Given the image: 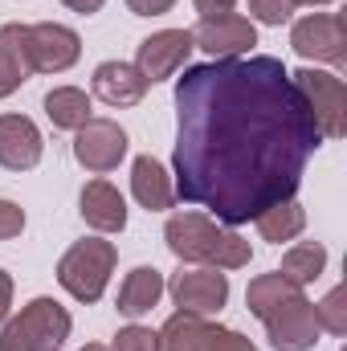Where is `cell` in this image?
<instances>
[{"label":"cell","mask_w":347,"mask_h":351,"mask_svg":"<svg viewBox=\"0 0 347 351\" xmlns=\"http://www.w3.org/2000/svg\"><path fill=\"white\" fill-rule=\"evenodd\" d=\"M74 160L94 176L115 172L127 160V131L115 119H86L74 131Z\"/></svg>","instance_id":"cell-12"},{"label":"cell","mask_w":347,"mask_h":351,"mask_svg":"<svg viewBox=\"0 0 347 351\" xmlns=\"http://www.w3.org/2000/svg\"><path fill=\"white\" fill-rule=\"evenodd\" d=\"M319 147L290 70L270 53L184 66L176 78V200L208 208L229 229L298 196Z\"/></svg>","instance_id":"cell-1"},{"label":"cell","mask_w":347,"mask_h":351,"mask_svg":"<svg viewBox=\"0 0 347 351\" xmlns=\"http://www.w3.org/2000/svg\"><path fill=\"white\" fill-rule=\"evenodd\" d=\"M25 233V208L0 196V241H12Z\"/></svg>","instance_id":"cell-27"},{"label":"cell","mask_w":347,"mask_h":351,"mask_svg":"<svg viewBox=\"0 0 347 351\" xmlns=\"http://www.w3.org/2000/svg\"><path fill=\"white\" fill-rule=\"evenodd\" d=\"M294 90L302 94L315 127L323 139H344L347 135V86L339 74L331 70H315V66H302L290 74Z\"/></svg>","instance_id":"cell-6"},{"label":"cell","mask_w":347,"mask_h":351,"mask_svg":"<svg viewBox=\"0 0 347 351\" xmlns=\"http://www.w3.org/2000/svg\"><path fill=\"white\" fill-rule=\"evenodd\" d=\"M323 269H327V250H323L319 241H298V245H290V250L282 254V265H278V274H282L290 286H298V290H307L311 282H319Z\"/></svg>","instance_id":"cell-21"},{"label":"cell","mask_w":347,"mask_h":351,"mask_svg":"<svg viewBox=\"0 0 347 351\" xmlns=\"http://www.w3.org/2000/svg\"><path fill=\"white\" fill-rule=\"evenodd\" d=\"M192 45L204 49L213 62H229V58H250L258 45V25L241 12H225V16H200L192 29Z\"/></svg>","instance_id":"cell-9"},{"label":"cell","mask_w":347,"mask_h":351,"mask_svg":"<svg viewBox=\"0 0 347 351\" xmlns=\"http://www.w3.org/2000/svg\"><path fill=\"white\" fill-rule=\"evenodd\" d=\"M115 262H119V250L115 241H102V237H82L74 241L62 262H58V286L74 298V302H98L110 274H115Z\"/></svg>","instance_id":"cell-4"},{"label":"cell","mask_w":347,"mask_h":351,"mask_svg":"<svg viewBox=\"0 0 347 351\" xmlns=\"http://www.w3.org/2000/svg\"><path fill=\"white\" fill-rule=\"evenodd\" d=\"M62 4H66L70 12H82V16H90V12H98L106 0H62Z\"/></svg>","instance_id":"cell-31"},{"label":"cell","mask_w":347,"mask_h":351,"mask_svg":"<svg viewBox=\"0 0 347 351\" xmlns=\"http://www.w3.org/2000/svg\"><path fill=\"white\" fill-rule=\"evenodd\" d=\"M172 294V302L188 315H221V306L229 302V274L225 269H213V265H180L172 274V282L164 286Z\"/></svg>","instance_id":"cell-8"},{"label":"cell","mask_w":347,"mask_h":351,"mask_svg":"<svg viewBox=\"0 0 347 351\" xmlns=\"http://www.w3.org/2000/svg\"><path fill=\"white\" fill-rule=\"evenodd\" d=\"M131 196L139 200V208L147 213H164L176 204V184L172 172L156 160V156H139L131 164Z\"/></svg>","instance_id":"cell-16"},{"label":"cell","mask_w":347,"mask_h":351,"mask_svg":"<svg viewBox=\"0 0 347 351\" xmlns=\"http://www.w3.org/2000/svg\"><path fill=\"white\" fill-rule=\"evenodd\" d=\"M45 156V139L29 114H0V168L29 172Z\"/></svg>","instance_id":"cell-13"},{"label":"cell","mask_w":347,"mask_h":351,"mask_svg":"<svg viewBox=\"0 0 347 351\" xmlns=\"http://www.w3.org/2000/svg\"><path fill=\"white\" fill-rule=\"evenodd\" d=\"M208 319L176 311L172 319L160 327V351H208Z\"/></svg>","instance_id":"cell-22"},{"label":"cell","mask_w":347,"mask_h":351,"mask_svg":"<svg viewBox=\"0 0 347 351\" xmlns=\"http://www.w3.org/2000/svg\"><path fill=\"white\" fill-rule=\"evenodd\" d=\"M290 49L307 62L347 66V16L344 12H307L290 25Z\"/></svg>","instance_id":"cell-7"},{"label":"cell","mask_w":347,"mask_h":351,"mask_svg":"<svg viewBox=\"0 0 347 351\" xmlns=\"http://www.w3.org/2000/svg\"><path fill=\"white\" fill-rule=\"evenodd\" d=\"M192 49H196V45H192V33H188V29H160V33H152V37L139 41L131 66L147 78V86H156V82L176 78V74L188 66Z\"/></svg>","instance_id":"cell-11"},{"label":"cell","mask_w":347,"mask_h":351,"mask_svg":"<svg viewBox=\"0 0 347 351\" xmlns=\"http://www.w3.org/2000/svg\"><path fill=\"white\" fill-rule=\"evenodd\" d=\"M192 4H196L200 16H225V12L237 8V0H192Z\"/></svg>","instance_id":"cell-29"},{"label":"cell","mask_w":347,"mask_h":351,"mask_svg":"<svg viewBox=\"0 0 347 351\" xmlns=\"http://www.w3.org/2000/svg\"><path fill=\"white\" fill-rule=\"evenodd\" d=\"M258 319L265 323V335H270V348L274 351H311L319 343L315 302L298 286H290L282 298H274Z\"/></svg>","instance_id":"cell-5"},{"label":"cell","mask_w":347,"mask_h":351,"mask_svg":"<svg viewBox=\"0 0 347 351\" xmlns=\"http://www.w3.org/2000/svg\"><path fill=\"white\" fill-rule=\"evenodd\" d=\"M127 8L135 16H164V12L176 8V0H127Z\"/></svg>","instance_id":"cell-28"},{"label":"cell","mask_w":347,"mask_h":351,"mask_svg":"<svg viewBox=\"0 0 347 351\" xmlns=\"http://www.w3.org/2000/svg\"><path fill=\"white\" fill-rule=\"evenodd\" d=\"M82 351H110V348H102V343H86Z\"/></svg>","instance_id":"cell-33"},{"label":"cell","mask_w":347,"mask_h":351,"mask_svg":"<svg viewBox=\"0 0 347 351\" xmlns=\"http://www.w3.org/2000/svg\"><path fill=\"white\" fill-rule=\"evenodd\" d=\"M294 0H250V12H254V21L261 25H274V29H282L290 16H294Z\"/></svg>","instance_id":"cell-25"},{"label":"cell","mask_w":347,"mask_h":351,"mask_svg":"<svg viewBox=\"0 0 347 351\" xmlns=\"http://www.w3.org/2000/svg\"><path fill=\"white\" fill-rule=\"evenodd\" d=\"M164 241L180 262L188 265H213V269H246L254 262V245L233 233L229 225L213 221L208 213H176L164 225Z\"/></svg>","instance_id":"cell-2"},{"label":"cell","mask_w":347,"mask_h":351,"mask_svg":"<svg viewBox=\"0 0 347 351\" xmlns=\"http://www.w3.org/2000/svg\"><path fill=\"white\" fill-rule=\"evenodd\" d=\"M25 29L29 25H21V21L0 25V102L8 94H16V90L29 82V74H33L29 45H25Z\"/></svg>","instance_id":"cell-18"},{"label":"cell","mask_w":347,"mask_h":351,"mask_svg":"<svg viewBox=\"0 0 347 351\" xmlns=\"http://www.w3.org/2000/svg\"><path fill=\"white\" fill-rule=\"evenodd\" d=\"M208 351H258L254 339H246L233 327H208Z\"/></svg>","instance_id":"cell-26"},{"label":"cell","mask_w":347,"mask_h":351,"mask_svg":"<svg viewBox=\"0 0 347 351\" xmlns=\"http://www.w3.org/2000/svg\"><path fill=\"white\" fill-rule=\"evenodd\" d=\"M254 225H258L261 241L282 245V241H294V237L307 229V208L290 196V200H278V204H270L265 213H258V217H254Z\"/></svg>","instance_id":"cell-19"},{"label":"cell","mask_w":347,"mask_h":351,"mask_svg":"<svg viewBox=\"0 0 347 351\" xmlns=\"http://www.w3.org/2000/svg\"><path fill=\"white\" fill-rule=\"evenodd\" d=\"M45 119H49L58 131H78L86 119H94L90 94L82 86H53L45 94Z\"/></svg>","instance_id":"cell-20"},{"label":"cell","mask_w":347,"mask_h":351,"mask_svg":"<svg viewBox=\"0 0 347 351\" xmlns=\"http://www.w3.org/2000/svg\"><path fill=\"white\" fill-rule=\"evenodd\" d=\"M74 331L70 311L41 294L33 302H25L8 323H0V351H58Z\"/></svg>","instance_id":"cell-3"},{"label":"cell","mask_w":347,"mask_h":351,"mask_svg":"<svg viewBox=\"0 0 347 351\" xmlns=\"http://www.w3.org/2000/svg\"><path fill=\"white\" fill-rule=\"evenodd\" d=\"M147 78L131 66V62H102L94 66V78H90V94L106 106H139L143 94H147Z\"/></svg>","instance_id":"cell-14"},{"label":"cell","mask_w":347,"mask_h":351,"mask_svg":"<svg viewBox=\"0 0 347 351\" xmlns=\"http://www.w3.org/2000/svg\"><path fill=\"white\" fill-rule=\"evenodd\" d=\"M110 351H160V331L131 323V327H123V331L115 335Z\"/></svg>","instance_id":"cell-24"},{"label":"cell","mask_w":347,"mask_h":351,"mask_svg":"<svg viewBox=\"0 0 347 351\" xmlns=\"http://www.w3.org/2000/svg\"><path fill=\"white\" fill-rule=\"evenodd\" d=\"M78 213L94 233H123L127 229V200L110 180H90L78 196Z\"/></svg>","instance_id":"cell-15"},{"label":"cell","mask_w":347,"mask_h":351,"mask_svg":"<svg viewBox=\"0 0 347 351\" xmlns=\"http://www.w3.org/2000/svg\"><path fill=\"white\" fill-rule=\"evenodd\" d=\"M164 274L156 269V265H135L127 278H123V286H119V315H127V319H143V315H152L156 306H160V298H164Z\"/></svg>","instance_id":"cell-17"},{"label":"cell","mask_w":347,"mask_h":351,"mask_svg":"<svg viewBox=\"0 0 347 351\" xmlns=\"http://www.w3.org/2000/svg\"><path fill=\"white\" fill-rule=\"evenodd\" d=\"M8 306H12V274L0 269V323L8 319Z\"/></svg>","instance_id":"cell-30"},{"label":"cell","mask_w":347,"mask_h":351,"mask_svg":"<svg viewBox=\"0 0 347 351\" xmlns=\"http://www.w3.org/2000/svg\"><path fill=\"white\" fill-rule=\"evenodd\" d=\"M294 4H307V8H323V4H335V0H294Z\"/></svg>","instance_id":"cell-32"},{"label":"cell","mask_w":347,"mask_h":351,"mask_svg":"<svg viewBox=\"0 0 347 351\" xmlns=\"http://www.w3.org/2000/svg\"><path fill=\"white\" fill-rule=\"evenodd\" d=\"M315 319H319V331H327V335H347V294H344V286L327 290V298L315 302Z\"/></svg>","instance_id":"cell-23"},{"label":"cell","mask_w":347,"mask_h":351,"mask_svg":"<svg viewBox=\"0 0 347 351\" xmlns=\"http://www.w3.org/2000/svg\"><path fill=\"white\" fill-rule=\"evenodd\" d=\"M25 45H29V66L33 74H66L70 66H78L82 58V37L70 25L58 21H37L25 29Z\"/></svg>","instance_id":"cell-10"}]
</instances>
